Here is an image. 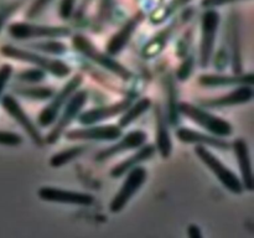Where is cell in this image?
<instances>
[{
    "label": "cell",
    "mask_w": 254,
    "mask_h": 238,
    "mask_svg": "<svg viewBox=\"0 0 254 238\" xmlns=\"http://www.w3.org/2000/svg\"><path fill=\"white\" fill-rule=\"evenodd\" d=\"M178 109L179 113H183L193 123L202 126L203 129H206L218 138H226L233 133V126L230 121L210 113L201 107L191 104L189 102H181V103H179Z\"/></svg>",
    "instance_id": "6da1fadb"
},
{
    "label": "cell",
    "mask_w": 254,
    "mask_h": 238,
    "mask_svg": "<svg viewBox=\"0 0 254 238\" xmlns=\"http://www.w3.org/2000/svg\"><path fill=\"white\" fill-rule=\"evenodd\" d=\"M0 52L5 57H10V59L17 60V61L35 64V66H37L44 72H49V73L54 74V76L59 77V78L67 77L69 74V72H71V68H69L68 64L60 61V60L49 59V57L36 54V52L19 49V47L11 46V45H5V46H2L0 49Z\"/></svg>",
    "instance_id": "7a4b0ae2"
},
{
    "label": "cell",
    "mask_w": 254,
    "mask_h": 238,
    "mask_svg": "<svg viewBox=\"0 0 254 238\" xmlns=\"http://www.w3.org/2000/svg\"><path fill=\"white\" fill-rule=\"evenodd\" d=\"M72 45H73L74 49L78 52H81L83 56H86L87 59L92 60L93 62H96L97 64H99L101 67L106 68L107 71L112 72L116 76H118L119 78L124 79V81H128L131 78V72L127 68L126 66H123L122 63H119L118 61L112 59V56H109L106 52H101L86 36L83 35H76L72 40Z\"/></svg>",
    "instance_id": "3957f363"
},
{
    "label": "cell",
    "mask_w": 254,
    "mask_h": 238,
    "mask_svg": "<svg viewBox=\"0 0 254 238\" xmlns=\"http://www.w3.org/2000/svg\"><path fill=\"white\" fill-rule=\"evenodd\" d=\"M195 153L198 156V159L210 169L211 173L217 178V180L227 190H230L233 193L243 192V188L245 187H243L242 181L238 178V176L228 166H226L215 154L211 153L206 146L196 145Z\"/></svg>",
    "instance_id": "277c9868"
},
{
    "label": "cell",
    "mask_w": 254,
    "mask_h": 238,
    "mask_svg": "<svg viewBox=\"0 0 254 238\" xmlns=\"http://www.w3.org/2000/svg\"><path fill=\"white\" fill-rule=\"evenodd\" d=\"M83 82V76L79 73H77L76 76L72 77L66 84L61 88V91L57 94H55L54 98L50 101V103L46 107H44L41 112H40L39 117H37V123L42 126V128H46L50 126L55 120L57 119L60 111L62 109V107L66 104V102H68V99L71 98L72 94L79 88V86Z\"/></svg>",
    "instance_id": "5b68a950"
},
{
    "label": "cell",
    "mask_w": 254,
    "mask_h": 238,
    "mask_svg": "<svg viewBox=\"0 0 254 238\" xmlns=\"http://www.w3.org/2000/svg\"><path fill=\"white\" fill-rule=\"evenodd\" d=\"M87 99H88V93H87L86 89L76 91L72 94L71 98L68 99V103L66 104L64 112H62L61 117L56 121V124H55L52 130L49 133V135L45 138V143L55 144L59 141V139L64 133L67 126L79 116V112L83 108L84 104L87 103Z\"/></svg>",
    "instance_id": "8992f818"
},
{
    "label": "cell",
    "mask_w": 254,
    "mask_h": 238,
    "mask_svg": "<svg viewBox=\"0 0 254 238\" xmlns=\"http://www.w3.org/2000/svg\"><path fill=\"white\" fill-rule=\"evenodd\" d=\"M1 106L4 108V111L9 114L10 117H12L16 123H19V125L26 131L27 135L30 136V139L32 140V143L37 146H44L45 144V138L41 135L40 130L37 129V126L35 125L34 121L30 119V117L27 116L26 112L24 111L21 106H20L19 102L16 101L15 97H12L11 94H5L1 98Z\"/></svg>",
    "instance_id": "52a82bcc"
},
{
    "label": "cell",
    "mask_w": 254,
    "mask_h": 238,
    "mask_svg": "<svg viewBox=\"0 0 254 238\" xmlns=\"http://www.w3.org/2000/svg\"><path fill=\"white\" fill-rule=\"evenodd\" d=\"M218 24H220V15L215 10H207L202 15V21H201L202 34H201L200 44V66L202 68H206L210 64Z\"/></svg>",
    "instance_id": "ba28073f"
},
{
    "label": "cell",
    "mask_w": 254,
    "mask_h": 238,
    "mask_svg": "<svg viewBox=\"0 0 254 238\" xmlns=\"http://www.w3.org/2000/svg\"><path fill=\"white\" fill-rule=\"evenodd\" d=\"M146 176H148V173H146L145 168H143V166H135V168L129 171L121 190L118 191V193L112 200L111 206H109L112 212L116 213L123 210L124 206L130 201V198L138 192L139 188L145 182Z\"/></svg>",
    "instance_id": "9c48e42d"
},
{
    "label": "cell",
    "mask_w": 254,
    "mask_h": 238,
    "mask_svg": "<svg viewBox=\"0 0 254 238\" xmlns=\"http://www.w3.org/2000/svg\"><path fill=\"white\" fill-rule=\"evenodd\" d=\"M9 34L14 39L27 40L37 37H64L71 35V30L64 26H45L27 22H14L9 25Z\"/></svg>",
    "instance_id": "30bf717a"
},
{
    "label": "cell",
    "mask_w": 254,
    "mask_h": 238,
    "mask_svg": "<svg viewBox=\"0 0 254 238\" xmlns=\"http://www.w3.org/2000/svg\"><path fill=\"white\" fill-rule=\"evenodd\" d=\"M68 140H86V141H112L122 136V128L119 125H98L78 128L66 131L64 134Z\"/></svg>",
    "instance_id": "8fae6325"
},
{
    "label": "cell",
    "mask_w": 254,
    "mask_h": 238,
    "mask_svg": "<svg viewBox=\"0 0 254 238\" xmlns=\"http://www.w3.org/2000/svg\"><path fill=\"white\" fill-rule=\"evenodd\" d=\"M39 197L44 201L60 203H69V205L88 206L94 201L93 196L84 192H76V191L64 190L51 186H44L39 190Z\"/></svg>",
    "instance_id": "7c38bea8"
},
{
    "label": "cell",
    "mask_w": 254,
    "mask_h": 238,
    "mask_svg": "<svg viewBox=\"0 0 254 238\" xmlns=\"http://www.w3.org/2000/svg\"><path fill=\"white\" fill-rule=\"evenodd\" d=\"M253 98V87L250 84H242L237 88L231 91L230 93L222 94V96L213 97V98L201 99L200 104L206 108H223V107L238 106L245 104L252 101Z\"/></svg>",
    "instance_id": "4fadbf2b"
},
{
    "label": "cell",
    "mask_w": 254,
    "mask_h": 238,
    "mask_svg": "<svg viewBox=\"0 0 254 238\" xmlns=\"http://www.w3.org/2000/svg\"><path fill=\"white\" fill-rule=\"evenodd\" d=\"M146 138H148V134L143 130H133L130 133H128L127 135H124L118 143L113 144V145L108 146V148L103 149V150L99 151L94 159L96 161H106L108 159L113 158V156L118 155V154L124 153V151L131 150V149L140 148L145 144Z\"/></svg>",
    "instance_id": "5bb4252c"
},
{
    "label": "cell",
    "mask_w": 254,
    "mask_h": 238,
    "mask_svg": "<svg viewBox=\"0 0 254 238\" xmlns=\"http://www.w3.org/2000/svg\"><path fill=\"white\" fill-rule=\"evenodd\" d=\"M130 104V98L122 99V101L117 102V103L109 104V106L97 107V108H92L89 109V111L83 112V113L79 114L77 118H78V121L81 124H84V125H92V124H96L98 123V121L104 120V119L112 118V117H116L118 116V114L124 113Z\"/></svg>",
    "instance_id": "9a60e30c"
},
{
    "label": "cell",
    "mask_w": 254,
    "mask_h": 238,
    "mask_svg": "<svg viewBox=\"0 0 254 238\" xmlns=\"http://www.w3.org/2000/svg\"><path fill=\"white\" fill-rule=\"evenodd\" d=\"M144 20V12L138 11L135 15L130 17L123 26L121 27L117 34H114L111 37L109 42L107 44V52L109 56H114V55H118L124 47L127 46V44L129 42V40L131 39L133 34L135 32L136 27L139 26L141 21Z\"/></svg>",
    "instance_id": "2e32d148"
},
{
    "label": "cell",
    "mask_w": 254,
    "mask_h": 238,
    "mask_svg": "<svg viewBox=\"0 0 254 238\" xmlns=\"http://www.w3.org/2000/svg\"><path fill=\"white\" fill-rule=\"evenodd\" d=\"M176 136L181 143L211 146V148H216L218 150H228L231 148V144L225 139H221L215 135H208V134L193 130L191 128H179L176 130Z\"/></svg>",
    "instance_id": "e0dca14e"
},
{
    "label": "cell",
    "mask_w": 254,
    "mask_h": 238,
    "mask_svg": "<svg viewBox=\"0 0 254 238\" xmlns=\"http://www.w3.org/2000/svg\"><path fill=\"white\" fill-rule=\"evenodd\" d=\"M233 151L237 158L238 166H240L241 175H242L243 180V187L247 190H253V171H252V161H251L250 149H248V144L245 139L240 138L235 140L233 143Z\"/></svg>",
    "instance_id": "ac0fdd59"
},
{
    "label": "cell",
    "mask_w": 254,
    "mask_h": 238,
    "mask_svg": "<svg viewBox=\"0 0 254 238\" xmlns=\"http://www.w3.org/2000/svg\"><path fill=\"white\" fill-rule=\"evenodd\" d=\"M155 126H156V149L161 158L169 159L173 151V141L168 129V119L159 104L155 106Z\"/></svg>",
    "instance_id": "d6986e66"
},
{
    "label": "cell",
    "mask_w": 254,
    "mask_h": 238,
    "mask_svg": "<svg viewBox=\"0 0 254 238\" xmlns=\"http://www.w3.org/2000/svg\"><path fill=\"white\" fill-rule=\"evenodd\" d=\"M155 146L151 145V144L140 146L136 153H134L133 155L127 158L126 160L121 161V163L117 164L116 166H113L111 170V176L112 178H121V176H123L124 174L130 171L131 169H134L135 166H139V164L149 160V159L155 154Z\"/></svg>",
    "instance_id": "ffe728a7"
},
{
    "label": "cell",
    "mask_w": 254,
    "mask_h": 238,
    "mask_svg": "<svg viewBox=\"0 0 254 238\" xmlns=\"http://www.w3.org/2000/svg\"><path fill=\"white\" fill-rule=\"evenodd\" d=\"M254 81L253 73L241 74H201L198 77V83L205 87H221L233 86V84H250L252 86Z\"/></svg>",
    "instance_id": "44dd1931"
},
{
    "label": "cell",
    "mask_w": 254,
    "mask_h": 238,
    "mask_svg": "<svg viewBox=\"0 0 254 238\" xmlns=\"http://www.w3.org/2000/svg\"><path fill=\"white\" fill-rule=\"evenodd\" d=\"M176 25H178V22H173V24L169 25L166 29H164L163 31L159 32L155 37H153V39L143 47V52H141L143 57H145V59H153V57L158 56V55L163 51L164 47L166 46V44H168L169 39H170L171 34H173V31L175 30Z\"/></svg>",
    "instance_id": "7402d4cb"
},
{
    "label": "cell",
    "mask_w": 254,
    "mask_h": 238,
    "mask_svg": "<svg viewBox=\"0 0 254 238\" xmlns=\"http://www.w3.org/2000/svg\"><path fill=\"white\" fill-rule=\"evenodd\" d=\"M231 50H232V68L233 74L242 73V55H241V35L240 22L237 17H232L230 22Z\"/></svg>",
    "instance_id": "603a6c76"
},
{
    "label": "cell",
    "mask_w": 254,
    "mask_h": 238,
    "mask_svg": "<svg viewBox=\"0 0 254 238\" xmlns=\"http://www.w3.org/2000/svg\"><path fill=\"white\" fill-rule=\"evenodd\" d=\"M151 99L145 97V98H141L136 102L133 106H129L128 109L123 113V116L119 119V126L124 128V126L130 125L133 121H135L139 117L143 116L146 111L151 107Z\"/></svg>",
    "instance_id": "cb8c5ba5"
},
{
    "label": "cell",
    "mask_w": 254,
    "mask_h": 238,
    "mask_svg": "<svg viewBox=\"0 0 254 238\" xmlns=\"http://www.w3.org/2000/svg\"><path fill=\"white\" fill-rule=\"evenodd\" d=\"M87 151L86 145H77V146H71V148H67L64 150L59 151V153L54 154V155L50 158V165L52 168H61V166L66 165V164L71 163L74 159L79 158L83 153Z\"/></svg>",
    "instance_id": "d4e9b609"
},
{
    "label": "cell",
    "mask_w": 254,
    "mask_h": 238,
    "mask_svg": "<svg viewBox=\"0 0 254 238\" xmlns=\"http://www.w3.org/2000/svg\"><path fill=\"white\" fill-rule=\"evenodd\" d=\"M165 86L168 88V108H169V121L175 125L179 123V109H178V94H176V86L173 76L169 74L166 78Z\"/></svg>",
    "instance_id": "484cf974"
},
{
    "label": "cell",
    "mask_w": 254,
    "mask_h": 238,
    "mask_svg": "<svg viewBox=\"0 0 254 238\" xmlns=\"http://www.w3.org/2000/svg\"><path fill=\"white\" fill-rule=\"evenodd\" d=\"M190 0H171L168 5L163 7H159L155 11H153L150 14V22L151 24H161L163 21H165L169 16L174 14L175 11H178L180 7H183L184 5H186Z\"/></svg>",
    "instance_id": "4316f807"
},
{
    "label": "cell",
    "mask_w": 254,
    "mask_h": 238,
    "mask_svg": "<svg viewBox=\"0 0 254 238\" xmlns=\"http://www.w3.org/2000/svg\"><path fill=\"white\" fill-rule=\"evenodd\" d=\"M15 92L19 96L36 101H45L54 96V91L49 87H16Z\"/></svg>",
    "instance_id": "83f0119b"
},
{
    "label": "cell",
    "mask_w": 254,
    "mask_h": 238,
    "mask_svg": "<svg viewBox=\"0 0 254 238\" xmlns=\"http://www.w3.org/2000/svg\"><path fill=\"white\" fill-rule=\"evenodd\" d=\"M30 47L51 55H64L67 51V46L61 41L37 42V44L30 45Z\"/></svg>",
    "instance_id": "f1b7e54d"
},
{
    "label": "cell",
    "mask_w": 254,
    "mask_h": 238,
    "mask_svg": "<svg viewBox=\"0 0 254 238\" xmlns=\"http://www.w3.org/2000/svg\"><path fill=\"white\" fill-rule=\"evenodd\" d=\"M45 78V72L42 69H36V68H30V69H24V71L19 72L16 74L17 81L22 82V83H29V84H35L41 82Z\"/></svg>",
    "instance_id": "f546056e"
},
{
    "label": "cell",
    "mask_w": 254,
    "mask_h": 238,
    "mask_svg": "<svg viewBox=\"0 0 254 238\" xmlns=\"http://www.w3.org/2000/svg\"><path fill=\"white\" fill-rule=\"evenodd\" d=\"M22 143V136L14 131L0 130V145L17 146Z\"/></svg>",
    "instance_id": "4dcf8cb0"
},
{
    "label": "cell",
    "mask_w": 254,
    "mask_h": 238,
    "mask_svg": "<svg viewBox=\"0 0 254 238\" xmlns=\"http://www.w3.org/2000/svg\"><path fill=\"white\" fill-rule=\"evenodd\" d=\"M193 69V59L192 57H188L185 61L181 63V66L179 67L178 71H176V77L180 81H188L189 77L191 76Z\"/></svg>",
    "instance_id": "1f68e13d"
},
{
    "label": "cell",
    "mask_w": 254,
    "mask_h": 238,
    "mask_svg": "<svg viewBox=\"0 0 254 238\" xmlns=\"http://www.w3.org/2000/svg\"><path fill=\"white\" fill-rule=\"evenodd\" d=\"M52 0H35L31 6H30V9L27 10V17L29 19H34V17L39 16L44 11L45 7H47V5Z\"/></svg>",
    "instance_id": "d6a6232c"
},
{
    "label": "cell",
    "mask_w": 254,
    "mask_h": 238,
    "mask_svg": "<svg viewBox=\"0 0 254 238\" xmlns=\"http://www.w3.org/2000/svg\"><path fill=\"white\" fill-rule=\"evenodd\" d=\"M11 74H12L11 64L5 63L0 67V97H1L2 91H4V88L6 87L7 82H9Z\"/></svg>",
    "instance_id": "836d02e7"
},
{
    "label": "cell",
    "mask_w": 254,
    "mask_h": 238,
    "mask_svg": "<svg viewBox=\"0 0 254 238\" xmlns=\"http://www.w3.org/2000/svg\"><path fill=\"white\" fill-rule=\"evenodd\" d=\"M76 5V0H62L60 4V15L64 19H68L72 16Z\"/></svg>",
    "instance_id": "e575fe53"
},
{
    "label": "cell",
    "mask_w": 254,
    "mask_h": 238,
    "mask_svg": "<svg viewBox=\"0 0 254 238\" xmlns=\"http://www.w3.org/2000/svg\"><path fill=\"white\" fill-rule=\"evenodd\" d=\"M20 5H21V1L14 2V4L9 5V6L5 7V9H2L1 11H0V30H1L2 25H4V22H5V20H6L7 17H9L10 15H11L12 12L15 11V10L19 9Z\"/></svg>",
    "instance_id": "d590c367"
},
{
    "label": "cell",
    "mask_w": 254,
    "mask_h": 238,
    "mask_svg": "<svg viewBox=\"0 0 254 238\" xmlns=\"http://www.w3.org/2000/svg\"><path fill=\"white\" fill-rule=\"evenodd\" d=\"M235 1H240V0H202V1H201V5H202L203 7H215L220 6V5L231 4V2Z\"/></svg>",
    "instance_id": "8d00e7d4"
},
{
    "label": "cell",
    "mask_w": 254,
    "mask_h": 238,
    "mask_svg": "<svg viewBox=\"0 0 254 238\" xmlns=\"http://www.w3.org/2000/svg\"><path fill=\"white\" fill-rule=\"evenodd\" d=\"M188 235H189V238H203L200 227H198L197 225H193V223L189 226Z\"/></svg>",
    "instance_id": "74e56055"
},
{
    "label": "cell",
    "mask_w": 254,
    "mask_h": 238,
    "mask_svg": "<svg viewBox=\"0 0 254 238\" xmlns=\"http://www.w3.org/2000/svg\"><path fill=\"white\" fill-rule=\"evenodd\" d=\"M91 1H92V0H82L81 5H79L78 10H77V12H76L77 17H81L82 15L84 14V11H86V9L88 7V5L91 4Z\"/></svg>",
    "instance_id": "f35d334b"
}]
</instances>
